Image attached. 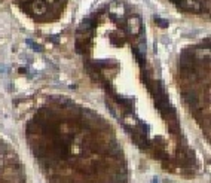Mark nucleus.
Masks as SVG:
<instances>
[{
    "mask_svg": "<svg viewBox=\"0 0 211 183\" xmlns=\"http://www.w3.org/2000/svg\"><path fill=\"white\" fill-rule=\"evenodd\" d=\"M156 20V24H159L161 27H168V22H165V20H162V18H155Z\"/></svg>",
    "mask_w": 211,
    "mask_h": 183,
    "instance_id": "20e7f679",
    "label": "nucleus"
},
{
    "mask_svg": "<svg viewBox=\"0 0 211 183\" xmlns=\"http://www.w3.org/2000/svg\"><path fill=\"white\" fill-rule=\"evenodd\" d=\"M134 55H135L138 64H140V66H144V54H141V52H140L137 48H134Z\"/></svg>",
    "mask_w": 211,
    "mask_h": 183,
    "instance_id": "7ed1b4c3",
    "label": "nucleus"
},
{
    "mask_svg": "<svg viewBox=\"0 0 211 183\" xmlns=\"http://www.w3.org/2000/svg\"><path fill=\"white\" fill-rule=\"evenodd\" d=\"M126 28L131 34H140L141 28H143V24H141V20L138 16H131L130 20L126 21Z\"/></svg>",
    "mask_w": 211,
    "mask_h": 183,
    "instance_id": "f03ea898",
    "label": "nucleus"
},
{
    "mask_svg": "<svg viewBox=\"0 0 211 183\" xmlns=\"http://www.w3.org/2000/svg\"><path fill=\"white\" fill-rule=\"evenodd\" d=\"M0 183H25L16 156L0 140Z\"/></svg>",
    "mask_w": 211,
    "mask_h": 183,
    "instance_id": "f257e3e1",
    "label": "nucleus"
}]
</instances>
